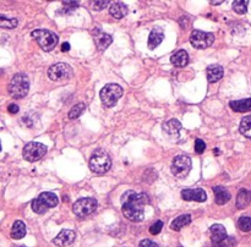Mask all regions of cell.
Masks as SVG:
<instances>
[{
  "instance_id": "cell-1",
  "label": "cell",
  "mask_w": 251,
  "mask_h": 247,
  "mask_svg": "<svg viewBox=\"0 0 251 247\" xmlns=\"http://www.w3.org/2000/svg\"><path fill=\"white\" fill-rule=\"evenodd\" d=\"M148 203L146 194H137L135 191H126L122 196V211L125 218L131 222H141L145 218V206Z\"/></svg>"
},
{
  "instance_id": "cell-2",
  "label": "cell",
  "mask_w": 251,
  "mask_h": 247,
  "mask_svg": "<svg viewBox=\"0 0 251 247\" xmlns=\"http://www.w3.org/2000/svg\"><path fill=\"white\" fill-rule=\"evenodd\" d=\"M89 165L90 169L96 174H106L112 167V159L104 149H97L92 153Z\"/></svg>"
},
{
  "instance_id": "cell-3",
  "label": "cell",
  "mask_w": 251,
  "mask_h": 247,
  "mask_svg": "<svg viewBox=\"0 0 251 247\" xmlns=\"http://www.w3.org/2000/svg\"><path fill=\"white\" fill-rule=\"evenodd\" d=\"M9 94L15 99H21L27 96L30 91V80L25 73H16L11 78L8 86Z\"/></svg>"
},
{
  "instance_id": "cell-4",
  "label": "cell",
  "mask_w": 251,
  "mask_h": 247,
  "mask_svg": "<svg viewBox=\"0 0 251 247\" xmlns=\"http://www.w3.org/2000/svg\"><path fill=\"white\" fill-rule=\"evenodd\" d=\"M59 203L58 197L52 192H43L37 198H35L31 203L32 211L37 214H44L49 208L56 207Z\"/></svg>"
},
{
  "instance_id": "cell-5",
  "label": "cell",
  "mask_w": 251,
  "mask_h": 247,
  "mask_svg": "<svg viewBox=\"0 0 251 247\" xmlns=\"http://www.w3.org/2000/svg\"><path fill=\"white\" fill-rule=\"evenodd\" d=\"M32 38H35L38 46L44 52H52L58 46L59 37L54 32L48 30H36L31 33Z\"/></svg>"
},
{
  "instance_id": "cell-6",
  "label": "cell",
  "mask_w": 251,
  "mask_h": 247,
  "mask_svg": "<svg viewBox=\"0 0 251 247\" xmlns=\"http://www.w3.org/2000/svg\"><path fill=\"white\" fill-rule=\"evenodd\" d=\"M122 96L123 88L117 84L106 85V86L101 89V92H99V97H101L102 103H103V106H107V108H112V106H114Z\"/></svg>"
},
{
  "instance_id": "cell-7",
  "label": "cell",
  "mask_w": 251,
  "mask_h": 247,
  "mask_svg": "<svg viewBox=\"0 0 251 247\" xmlns=\"http://www.w3.org/2000/svg\"><path fill=\"white\" fill-rule=\"evenodd\" d=\"M98 207V203L94 198H80L75 202L72 211L79 218H86L91 215Z\"/></svg>"
},
{
  "instance_id": "cell-8",
  "label": "cell",
  "mask_w": 251,
  "mask_h": 247,
  "mask_svg": "<svg viewBox=\"0 0 251 247\" xmlns=\"http://www.w3.org/2000/svg\"><path fill=\"white\" fill-rule=\"evenodd\" d=\"M47 153V147L43 143L39 142H30L23 147L22 156L27 161H37L41 158H43L44 154Z\"/></svg>"
},
{
  "instance_id": "cell-9",
  "label": "cell",
  "mask_w": 251,
  "mask_h": 247,
  "mask_svg": "<svg viewBox=\"0 0 251 247\" xmlns=\"http://www.w3.org/2000/svg\"><path fill=\"white\" fill-rule=\"evenodd\" d=\"M191 170V159L188 156L175 157L172 164V173L175 177L184 179Z\"/></svg>"
},
{
  "instance_id": "cell-10",
  "label": "cell",
  "mask_w": 251,
  "mask_h": 247,
  "mask_svg": "<svg viewBox=\"0 0 251 247\" xmlns=\"http://www.w3.org/2000/svg\"><path fill=\"white\" fill-rule=\"evenodd\" d=\"M48 77L55 82L69 80V78L72 77V70H71L70 65L65 63L55 64L48 69Z\"/></svg>"
},
{
  "instance_id": "cell-11",
  "label": "cell",
  "mask_w": 251,
  "mask_h": 247,
  "mask_svg": "<svg viewBox=\"0 0 251 247\" xmlns=\"http://www.w3.org/2000/svg\"><path fill=\"white\" fill-rule=\"evenodd\" d=\"M213 40H215V35L212 33L202 32V31L198 30H195L191 32L190 42L193 44V47H195L196 49L208 48L213 43Z\"/></svg>"
},
{
  "instance_id": "cell-12",
  "label": "cell",
  "mask_w": 251,
  "mask_h": 247,
  "mask_svg": "<svg viewBox=\"0 0 251 247\" xmlns=\"http://www.w3.org/2000/svg\"><path fill=\"white\" fill-rule=\"evenodd\" d=\"M181 197L184 201H195L205 202L207 199L205 190L202 189H186L181 191Z\"/></svg>"
},
{
  "instance_id": "cell-13",
  "label": "cell",
  "mask_w": 251,
  "mask_h": 247,
  "mask_svg": "<svg viewBox=\"0 0 251 247\" xmlns=\"http://www.w3.org/2000/svg\"><path fill=\"white\" fill-rule=\"evenodd\" d=\"M75 237H76V235H75V232L72 231V230L64 229L61 230V231L58 234V236L53 240V244L59 247L70 246V245L74 242Z\"/></svg>"
},
{
  "instance_id": "cell-14",
  "label": "cell",
  "mask_w": 251,
  "mask_h": 247,
  "mask_svg": "<svg viewBox=\"0 0 251 247\" xmlns=\"http://www.w3.org/2000/svg\"><path fill=\"white\" fill-rule=\"evenodd\" d=\"M206 75H207V80L210 84H215L218 82L224 75V70L221 65H210L206 70Z\"/></svg>"
},
{
  "instance_id": "cell-15",
  "label": "cell",
  "mask_w": 251,
  "mask_h": 247,
  "mask_svg": "<svg viewBox=\"0 0 251 247\" xmlns=\"http://www.w3.org/2000/svg\"><path fill=\"white\" fill-rule=\"evenodd\" d=\"M163 38H164V31H163V28H153L152 32L150 33V37H148V48H157V47L163 42Z\"/></svg>"
},
{
  "instance_id": "cell-16",
  "label": "cell",
  "mask_w": 251,
  "mask_h": 247,
  "mask_svg": "<svg viewBox=\"0 0 251 247\" xmlns=\"http://www.w3.org/2000/svg\"><path fill=\"white\" fill-rule=\"evenodd\" d=\"M210 231H211V240H212L213 244H217V242L222 241V240H224L226 237H228L226 228H224L222 224L212 225Z\"/></svg>"
},
{
  "instance_id": "cell-17",
  "label": "cell",
  "mask_w": 251,
  "mask_h": 247,
  "mask_svg": "<svg viewBox=\"0 0 251 247\" xmlns=\"http://www.w3.org/2000/svg\"><path fill=\"white\" fill-rule=\"evenodd\" d=\"M181 129V124L177 119H170L167 123L163 124V131L169 136H178Z\"/></svg>"
},
{
  "instance_id": "cell-18",
  "label": "cell",
  "mask_w": 251,
  "mask_h": 247,
  "mask_svg": "<svg viewBox=\"0 0 251 247\" xmlns=\"http://www.w3.org/2000/svg\"><path fill=\"white\" fill-rule=\"evenodd\" d=\"M109 14L114 18H123L127 14V8L122 1H114L109 6Z\"/></svg>"
},
{
  "instance_id": "cell-19",
  "label": "cell",
  "mask_w": 251,
  "mask_h": 247,
  "mask_svg": "<svg viewBox=\"0 0 251 247\" xmlns=\"http://www.w3.org/2000/svg\"><path fill=\"white\" fill-rule=\"evenodd\" d=\"M173 65H175L177 68H185L189 64V54L185 51H179L175 54H173L172 58H170Z\"/></svg>"
},
{
  "instance_id": "cell-20",
  "label": "cell",
  "mask_w": 251,
  "mask_h": 247,
  "mask_svg": "<svg viewBox=\"0 0 251 247\" xmlns=\"http://www.w3.org/2000/svg\"><path fill=\"white\" fill-rule=\"evenodd\" d=\"M213 192H215L216 203L219 204V206H222V204H226L232 197L231 194H229V191L226 189V187H222V186L213 187Z\"/></svg>"
},
{
  "instance_id": "cell-21",
  "label": "cell",
  "mask_w": 251,
  "mask_h": 247,
  "mask_svg": "<svg viewBox=\"0 0 251 247\" xmlns=\"http://www.w3.org/2000/svg\"><path fill=\"white\" fill-rule=\"evenodd\" d=\"M251 203V192L249 190L241 189L236 196V207L239 210H244Z\"/></svg>"
},
{
  "instance_id": "cell-22",
  "label": "cell",
  "mask_w": 251,
  "mask_h": 247,
  "mask_svg": "<svg viewBox=\"0 0 251 247\" xmlns=\"http://www.w3.org/2000/svg\"><path fill=\"white\" fill-rule=\"evenodd\" d=\"M231 108L236 113H246L251 111V98L240 99V101H234L229 103Z\"/></svg>"
},
{
  "instance_id": "cell-23",
  "label": "cell",
  "mask_w": 251,
  "mask_h": 247,
  "mask_svg": "<svg viewBox=\"0 0 251 247\" xmlns=\"http://www.w3.org/2000/svg\"><path fill=\"white\" fill-rule=\"evenodd\" d=\"M190 222H191V215L183 214V215H180V217L175 218V219L173 220L172 224H170V228H172L173 230H175V231H179V230L183 229L184 227H186V225L190 224Z\"/></svg>"
},
{
  "instance_id": "cell-24",
  "label": "cell",
  "mask_w": 251,
  "mask_h": 247,
  "mask_svg": "<svg viewBox=\"0 0 251 247\" xmlns=\"http://www.w3.org/2000/svg\"><path fill=\"white\" fill-rule=\"evenodd\" d=\"M26 235V225L22 220H16L11 229V237L15 240L22 239Z\"/></svg>"
},
{
  "instance_id": "cell-25",
  "label": "cell",
  "mask_w": 251,
  "mask_h": 247,
  "mask_svg": "<svg viewBox=\"0 0 251 247\" xmlns=\"http://www.w3.org/2000/svg\"><path fill=\"white\" fill-rule=\"evenodd\" d=\"M112 35H107V33H99L96 37V44L99 51H104V49L108 48L112 44Z\"/></svg>"
},
{
  "instance_id": "cell-26",
  "label": "cell",
  "mask_w": 251,
  "mask_h": 247,
  "mask_svg": "<svg viewBox=\"0 0 251 247\" xmlns=\"http://www.w3.org/2000/svg\"><path fill=\"white\" fill-rule=\"evenodd\" d=\"M18 18H6V16L4 15H0V28H4V30H14V28L18 27Z\"/></svg>"
},
{
  "instance_id": "cell-27",
  "label": "cell",
  "mask_w": 251,
  "mask_h": 247,
  "mask_svg": "<svg viewBox=\"0 0 251 247\" xmlns=\"http://www.w3.org/2000/svg\"><path fill=\"white\" fill-rule=\"evenodd\" d=\"M239 130H240V134L243 135V136L251 139V115L243 118V120L240 121Z\"/></svg>"
},
{
  "instance_id": "cell-28",
  "label": "cell",
  "mask_w": 251,
  "mask_h": 247,
  "mask_svg": "<svg viewBox=\"0 0 251 247\" xmlns=\"http://www.w3.org/2000/svg\"><path fill=\"white\" fill-rule=\"evenodd\" d=\"M85 108H86V106H85L84 103H79L76 104V106H74L72 108H71V110L69 111V115H68L69 119H71V120L77 119L82 113H84Z\"/></svg>"
},
{
  "instance_id": "cell-29",
  "label": "cell",
  "mask_w": 251,
  "mask_h": 247,
  "mask_svg": "<svg viewBox=\"0 0 251 247\" xmlns=\"http://www.w3.org/2000/svg\"><path fill=\"white\" fill-rule=\"evenodd\" d=\"M249 1H244V0H235L233 3V10L239 15H244L248 11Z\"/></svg>"
},
{
  "instance_id": "cell-30",
  "label": "cell",
  "mask_w": 251,
  "mask_h": 247,
  "mask_svg": "<svg viewBox=\"0 0 251 247\" xmlns=\"http://www.w3.org/2000/svg\"><path fill=\"white\" fill-rule=\"evenodd\" d=\"M238 228L244 232L251 231V217H241L238 220Z\"/></svg>"
},
{
  "instance_id": "cell-31",
  "label": "cell",
  "mask_w": 251,
  "mask_h": 247,
  "mask_svg": "<svg viewBox=\"0 0 251 247\" xmlns=\"http://www.w3.org/2000/svg\"><path fill=\"white\" fill-rule=\"evenodd\" d=\"M213 247H235V239L228 236L217 244H213Z\"/></svg>"
},
{
  "instance_id": "cell-32",
  "label": "cell",
  "mask_w": 251,
  "mask_h": 247,
  "mask_svg": "<svg viewBox=\"0 0 251 247\" xmlns=\"http://www.w3.org/2000/svg\"><path fill=\"white\" fill-rule=\"evenodd\" d=\"M162 228H163V222L158 220V222H156L155 224L150 228V232L152 235H158L161 232V230H162Z\"/></svg>"
},
{
  "instance_id": "cell-33",
  "label": "cell",
  "mask_w": 251,
  "mask_h": 247,
  "mask_svg": "<svg viewBox=\"0 0 251 247\" xmlns=\"http://www.w3.org/2000/svg\"><path fill=\"white\" fill-rule=\"evenodd\" d=\"M109 5L108 1H92V6H93V10L101 11L103 9H106L107 6Z\"/></svg>"
},
{
  "instance_id": "cell-34",
  "label": "cell",
  "mask_w": 251,
  "mask_h": 247,
  "mask_svg": "<svg viewBox=\"0 0 251 247\" xmlns=\"http://www.w3.org/2000/svg\"><path fill=\"white\" fill-rule=\"evenodd\" d=\"M206 149V143L202 141V140H196L195 141V152L196 153L201 154L203 153Z\"/></svg>"
},
{
  "instance_id": "cell-35",
  "label": "cell",
  "mask_w": 251,
  "mask_h": 247,
  "mask_svg": "<svg viewBox=\"0 0 251 247\" xmlns=\"http://www.w3.org/2000/svg\"><path fill=\"white\" fill-rule=\"evenodd\" d=\"M139 247H158V245L156 244V242H153L152 240H142L141 242H140V246Z\"/></svg>"
},
{
  "instance_id": "cell-36",
  "label": "cell",
  "mask_w": 251,
  "mask_h": 247,
  "mask_svg": "<svg viewBox=\"0 0 251 247\" xmlns=\"http://www.w3.org/2000/svg\"><path fill=\"white\" fill-rule=\"evenodd\" d=\"M8 110L10 114H16L18 113L20 109H18V106H16V104H10V106H8Z\"/></svg>"
},
{
  "instance_id": "cell-37",
  "label": "cell",
  "mask_w": 251,
  "mask_h": 247,
  "mask_svg": "<svg viewBox=\"0 0 251 247\" xmlns=\"http://www.w3.org/2000/svg\"><path fill=\"white\" fill-rule=\"evenodd\" d=\"M63 5L64 6H68V8L76 9L77 6H79V3H76V1H64Z\"/></svg>"
},
{
  "instance_id": "cell-38",
  "label": "cell",
  "mask_w": 251,
  "mask_h": 247,
  "mask_svg": "<svg viewBox=\"0 0 251 247\" xmlns=\"http://www.w3.org/2000/svg\"><path fill=\"white\" fill-rule=\"evenodd\" d=\"M70 51V44L69 43H63L61 44V52H69Z\"/></svg>"
},
{
  "instance_id": "cell-39",
  "label": "cell",
  "mask_w": 251,
  "mask_h": 247,
  "mask_svg": "<svg viewBox=\"0 0 251 247\" xmlns=\"http://www.w3.org/2000/svg\"><path fill=\"white\" fill-rule=\"evenodd\" d=\"M211 4H212V5H221L222 1H212Z\"/></svg>"
},
{
  "instance_id": "cell-40",
  "label": "cell",
  "mask_w": 251,
  "mask_h": 247,
  "mask_svg": "<svg viewBox=\"0 0 251 247\" xmlns=\"http://www.w3.org/2000/svg\"><path fill=\"white\" fill-rule=\"evenodd\" d=\"M0 149H1V143H0Z\"/></svg>"
},
{
  "instance_id": "cell-41",
  "label": "cell",
  "mask_w": 251,
  "mask_h": 247,
  "mask_svg": "<svg viewBox=\"0 0 251 247\" xmlns=\"http://www.w3.org/2000/svg\"><path fill=\"white\" fill-rule=\"evenodd\" d=\"M179 247H183V246H179Z\"/></svg>"
}]
</instances>
